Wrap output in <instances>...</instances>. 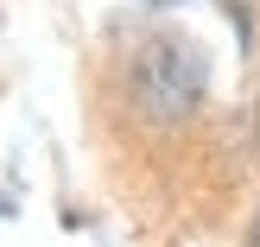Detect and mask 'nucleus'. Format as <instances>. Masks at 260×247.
<instances>
[{"instance_id":"nucleus-1","label":"nucleus","mask_w":260,"mask_h":247,"mask_svg":"<svg viewBox=\"0 0 260 247\" xmlns=\"http://www.w3.org/2000/svg\"><path fill=\"white\" fill-rule=\"evenodd\" d=\"M248 241H260V216H254V228H248Z\"/></svg>"}]
</instances>
